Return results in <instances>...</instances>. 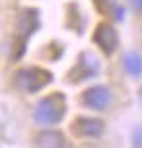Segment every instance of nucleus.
Listing matches in <instances>:
<instances>
[{"mask_svg":"<svg viewBox=\"0 0 142 148\" xmlns=\"http://www.w3.org/2000/svg\"><path fill=\"white\" fill-rule=\"evenodd\" d=\"M82 103L88 109L103 111L111 103V92L107 86H91L82 94Z\"/></svg>","mask_w":142,"mask_h":148,"instance_id":"6","label":"nucleus"},{"mask_svg":"<svg viewBox=\"0 0 142 148\" xmlns=\"http://www.w3.org/2000/svg\"><path fill=\"white\" fill-rule=\"evenodd\" d=\"M68 111L66 96L62 92H53L49 96H45L33 109V121L41 127H53L59 125L64 119Z\"/></svg>","mask_w":142,"mask_h":148,"instance_id":"1","label":"nucleus"},{"mask_svg":"<svg viewBox=\"0 0 142 148\" xmlns=\"http://www.w3.org/2000/svg\"><path fill=\"white\" fill-rule=\"evenodd\" d=\"M130 140H132V146L134 148H142V125H138L132 131V138Z\"/></svg>","mask_w":142,"mask_h":148,"instance_id":"11","label":"nucleus"},{"mask_svg":"<svg viewBox=\"0 0 142 148\" xmlns=\"http://www.w3.org/2000/svg\"><path fill=\"white\" fill-rule=\"evenodd\" d=\"M105 131V123L97 117H78L72 123V133L80 138H97Z\"/></svg>","mask_w":142,"mask_h":148,"instance_id":"7","label":"nucleus"},{"mask_svg":"<svg viewBox=\"0 0 142 148\" xmlns=\"http://www.w3.org/2000/svg\"><path fill=\"white\" fill-rule=\"evenodd\" d=\"M53 84V72L41 66H25L14 76V86L23 94H37Z\"/></svg>","mask_w":142,"mask_h":148,"instance_id":"3","label":"nucleus"},{"mask_svg":"<svg viewBox=\"0 0 142 148\" xmlns=\"http://www.w3.org/2000/svg\"><path fill=\"white\" fill-rule=\"evenodd\" d=\"M97 12L101 14H109L115 22H123L125 20V8L121 6L117 0H94Z\"/></svg>","mask_w":142,"mask_h":148,"instance_id":"9","label":"nucleus"},{"mask_svg":"<svg viewBox=\"0 0 142 148\" xmlns=\"http://www.w3.org/2000/svg\"><path fill=\"white\" fill-rule=\"evenodd\" d=\"M35 146L37 148H64L66 146V138H64V134L60 131L47 129V131H41L35 136Z\"/></svg>","mask_w":142,"mask_h":148,"instance_id":"8","label":"nucleus"},{"mask_svg":"<svg viewBox=\"0 0 142 148\" xmlns=\"http://www.w3.org/2000/svg\"><path fill=\"white\" fill-rule=\"evenodd\" d=\"M130 6L134 8L136 12H140V14H142V0H130Z\"/></svg>","mask_w":142,"mask_h":148,"instance_id":"12","label":"nucleus"},{"mask_svg":"<svg viewBox=\"0 0 142 148\" xmlns=\"http://www.w3.org/2000/svg\"><path fill=\"white\" fill-rule=\"evenodd\" d=\"M123 68L128 76L140 78L142 76V57L136 51H127L123 57Z\"/></svg>","mask_w":142,"mask_h":148,"instance_id":"10","label":"nucleus"},{"mask_svg":"<svg viewBox=\"0 0 142 148\" xmlns=\"http://www.w3.org/2000/svg\"><path fill=\"white\" fill-rule=\"evenodd\" d=\"M97 74H99V59L90 51H82L78 55L76 64L68 72V82L80 84V82L90 80V78H94Z\"/></svg>","mask_w":142,"mask_h":148,"instance_id":"4","label":"nucleus"},{"mask_svg":"<svg viewBox=\"0 0 142 148\" xmlns=\"http://www.w3.org/2000/svg\"><path fill=\"white\" fill-rule=\"evenodd\" d=\"M91 39L99 47V51L103 55H107V57H111L113 53L117 51V47H119V33H117V29L113 27L111 23H107V22L97 23Z\"/></svg>","mask_w":142,"mask_h":148,"instance_id":"5","label":"nucleus"},{"mask_svg":"<svg viewBox=\"0 0 142 148\" xmlns=\"http://www.w3.org/2000/svg\"><path fill=\"white\" fill-rule=\"evenodd\" d=\"M41 27V14L37 8H25L16 18V49H14V60H20L22 55L27 49V41L35 31Z\"/></svg>","mask_w":142,"mask_h":148,"instance_id":"2","label":"nucleus"}]
</instances>
